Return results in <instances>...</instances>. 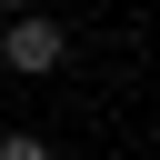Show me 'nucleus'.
<instances>
[{"label":"nucleus","instance_id":"7ed1b4c3","mask_svg":"<svg viewBox=\"0 0 160 160\" xmlns=\"http://www.w3.org/2000/svg\"><path fill=\"white\" fill-rule=\"evenodd\" d=\"M0 10H10V20H30V0H0Z\"/></svg>","mask_w":160,"mask_h":160},{"label":"nucleus","instance_id":"f257e3e1","mask_svg":"<svg viewBox=\"0 0 160 160\" xmlns=\"http://www.w3.org/2000/svg\"><path fill=\"white\" fill-rule=\"evenodd\" d=\"M60 60H70V30H60V20H40V10H30V20H10V30H0V70L50 80Z\"/></svg>","mask_w":160,"mask_h":160},{"label":"nucleus","instance_id":"f03ea898","mask_svg":"<svg viewBox=\"0 0 160 160\" xmlns=\"http://www.w3.org/2000/svg\"><path fill=\"white\" fill-rule=\"evenodd\" d=\"M0 160H60V150H50L40 130H0Z\"/></svg>","mask_w":160,"mask_h":160}]
</instances>
